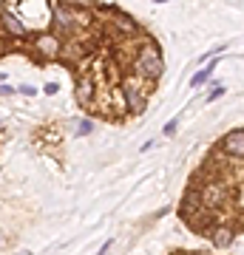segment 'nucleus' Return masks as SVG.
<instances>
[{"instance_id":"nucleus-1","label":"nucleus","mask_w":244,"mask_h":255,"mask_svg":"<svg viewBox=\"0 0 244 255\" xmlns=\"http://www.w3.org/2000/svg\"><path fill=\"white\" fill-rule=\"evenodd\" d=\"M131 68H134L131 74H136L145 82H156L165 74L162 51H159V46H156L154 40H145L142 46L136 48V57H134V63H131Z\"/></svg>"},{"instance_id":"nucleus-2","label":"nucleus","mask_w":244,"mask_h":255,"mask_svg":"<svg viewBox=\"0 0 244 255\" xmlns=\"http://www.w3.org/2000/svg\"><path fill=\"white\" fill-rule=\"evenodd\" d=\"M199 201H202V207L205 210H219V207H225L227 201H230V190H227V184L225 182H216V179H210V182L199 184Z\"/></svg>"},{"instance_id":"nucleus-3","label":"nucleus","mask_w":244,"mask_h":255,"mask_svg":"<svg viewBox=\"0 0 244 255\" xmlns=\"http://www.w3.org/2000/svg\"><path fill=\"white\" fill-rule=\"evenodd\" d=\"M63 37L54 34V31H40L34 34V51L43 60H57V57H63Z\"/></svg>"},{"instance_id":"nucleus-4","label":"nucleus","mask_w":244,"mask_h":255,"mask_svg":"<svg viewBox=\"0 0 244 255\" xmlns=\"http://www.w3.org/2000/svg\"><path fill=\"white\" fill-rule=\"evenodd\" d=\"M51 26L57 31H63V34L74 31L77 28V6L74 3H57L51 9Z\"/></svg>"},{"instance_id":"nucleus-5","label":"nucleus","mask_w":244,"mask_h":255,"mask_svg":"<svg viewBox=\"0 0 244 255\" xmlns=\"http://www.w3.org/2000/svg\"><path fill=\"white\" fill-rule=\"evenodd\" d=\"M0 31H3V37H11V40H26L28 37V26H23L6 6H0Z\"/></svg>"},{"instance_id":"nucleus-6","label":"nucleus","mask_w":244,"mask_h":255,"mask_svg":"<svg viewBox=\"0 0 244 255\" xmlns=\"http://www.w3.org/2000/svg\"><path fill=\"white\" fill-rule=\"evenodd\" d=\"M122 108H125L131 117L145 114V108H148V94L136 91V88H122Z\"/></svg>"},{"instance_id":"nucleus-7","label":"nucleus","mask_w":244,"mask_h":255,"mask_svg":"<svg viewBox=\"0 0 244 255\" xmlns=\"http://www.w3.org/2000/svg\"><path fill=\"white\" fill-rule=\"evenodd\" d=\"M222 150L230 159H244V128H236L230 133H225L222 139Z\"/></svg>"},{"instance_id":"nucleus-8","label":"nucleus","mask_w":244,"mask_h":255,"mask_svg":"<svg viewBox=\"0 0 244 255\" xmlns=\"http://www.w3.org/2000/svg\"><path fill=\"white\" fill-rule=\"evenodd\" d=\"M94 91H97L94 80H91V77H80V80L74 82V100H77V105L88 108L91 100H94Z\"/></svg>"},{"instance_id":"nucleus-9","label":"nucleus","mask_w":244,"mask_h":255,"mask_svg":"<svg viewBox=\"0 0 244 255\" xmlns=\"http://www.w3.org/2000/svg\"><path fill=\"white\" fill-rule=\"evenodd\" d=\"M210 241H213L216 250H227L236 241V230L230 224H216V227L210 230Z\"/></svg>"},{"instance_id":"nucleus-10","label":"nucleus","mask_w":244,"mask_h":255,"mask_svg":"<svg viewBox=\"0 0 244 255\" xmlns=\"http://www.w3.org/2000/svg\"><path fill=\"white\" fill-rule=\"evenodd\" d=\"M216 65H219V60H213V63H208L202 71L193 74V77H190V88H199L202 82H208L210 77H213V71H216Z\"/></svg>"},{"instance_id":"nucleus-11","label":"nucleus","mask_w":244,"mask_h":255,"mask_svg":"<svg viewBox=\"0 0 244 255\" xmlns=\"http://www.w3.org/2000/svg\"><path fill=\"white\" fill-rule=\"evenodd\" d=\"M222 97H225V85H213V88H210V94H208V102L222 100Z\"/></svg>"},{"instance_id":"nucleus-12","label":"nucleus","mask_w":244,"mask_h":255,"mask_svg":"<svg viewBox=\"0 0 244 255\" xmlns=\"http://www.w3.org/2000/svg\"><path fill=\"white\" fill-rule=\"evenodd\" d=\"M94 130V125H91L88 119H82L80 125H77V136H85V133H91Z\"/></svg>"},{"instance_id":"nucleus-13","label":"nucleus","mask_w":244,"mask_h":255,"mask_svg":"<svg viewBox=\"0 0 244 255\" xmlns=\"http://www.w3.org/2000/svg\"><path fill=\"white\" fill-rule=\"evenodd\" d=\"M17 94H26V97H31V94H37V88H34V85H20Z\"/></svg>"},{"instance_id":"nucleus-14","label":"nucleus","mask_w":244,"mask_h":255,"mask_svg":"<svg viewBox=\"0 0 244 255\" xmlns=\"http://www.w3.org/2000/svg\"><path fill=\"white\" fill-rule=\"evenodd\" d=\"M176 125H179L176 119H173V122H168V125H165V136H173V133H176Z\"/></svg>"},{"instance_id":"nucleus-15","label":"nucleus","mask_w":244,"mask_h":255,"mask_svg":"<svg viewBox=\"0 0 244 255\" xmlns=\"http://www.w3.org/2000/svg\"><path fill=\"white\" fill-rule=\"evenodd\" d=\"M43 91H45V94H57V82H48V85H45Z\"/></svg>"},{"instance_id":"nucleus-16","label":"nucleus","mask_w":244,"mask_h":255,"mask_svg":"<svg viewBox=\"0 0 244 255\" xmlns=\"http://www.w3.org/2000/svg\"><path fill=\"white\" fill-rule=\"evenodd\" d=\"M0 94H17V91H14L11 85H0Z\"/></svg>"},{"instance_id":"nucleus-17","label":"nucleus","mask_w":244,"mask_h":255,"mask_svg":"<svg viewBox=\"0 0 244 255\" xmlns=\"http://www.w3.org/2000/svg\"><path fill=\"white\" fill-rule=\"evenodd\" d=\"M0 85H3V74H0Z\"/></svg>"}]
</instances>
